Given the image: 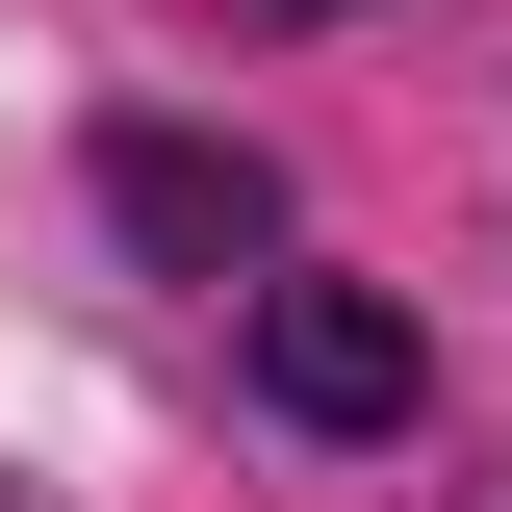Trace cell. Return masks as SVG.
I'll return each instance as SVG.
<instances>
[{"label":"cell","instance_id":"7a4b0ae2","mask_svg":"<svg viewBox=\"0 0 512 512\" xmlns=\"http://www.w3.org/2000/svg\"><path fill=\"white\" fill-rule=\"evenodd\" d=\"M103 180H128V231L205 256V282H231V256H282V180H256V154H205V128H128Z\"/></svg>","mask_w":512,"mask_h":512},{"label":"cell","instance_id":"6da1fadb","mask_svg":"<svg viewBox=\"0 0 512 512\" xmlns=\"http://www.w3.org/2000/svg\"><path fill=\"white\" fill-rule=\"evenodd\" d=\"M256 384H282L308 436H384V410H410V308H384V282H256Z\"/></svg>","mask_w":512,"mask_h":512}]
</instances>
